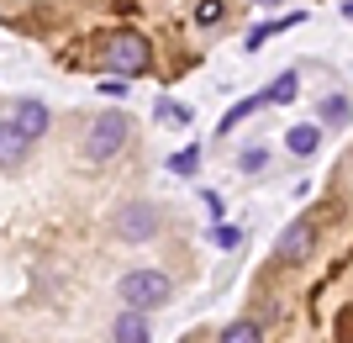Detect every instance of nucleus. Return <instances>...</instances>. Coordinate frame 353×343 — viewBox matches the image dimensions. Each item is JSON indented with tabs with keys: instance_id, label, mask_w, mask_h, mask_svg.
<instances>
[{
	"instance_id": "obj_1",
	"label": "nucleus",
	"mask_w": 353,
	"mask_h": 343,
	"mask_svg": "<svg viewBox=\"0 0 353 343\" xmlns=\"http://www.w3.org/2000/svg\"><path fill=\"white\" fill-rule=\"evenodd\" d=\"M95 63H101L105 75H148V63H153V48H148V37H137V32H111V37H101V48H95Z\"/></svg>"
},
{
	"instance_id": "obj_2",
	"label": "nucleus",
	"mask_w": 353,
	"mask_h": 343,
	"mask_svg": "<svg viewBox=\"0 0 353 343\" xmlns=\"http://www.w3.org/2000/svg\"><path fill=\"white\" fill-rule=\"evenodd\" d=\"M169 296H174V280L163 269H127L121 275V306H132V312H159V306H169Z\"/></svg>"
},
{
	"instance_id": "obj_3",
	"label": "nucleus",
	"mask_w": 353,
	"mask_h": 343,
	"mask_svg": "<svg viewBox=\"0 0 353 343\" xmlns=\"http://www.w3.org/2000/svg\"><path fill=\"white\" fill-rule=\"evenodd\" d=\"M127 137H132V121L121 117V111H105V117L90 121V133H85V164H111L121 148H127Z\"/></svg>"
},
{
	"instance_id": "obj_4",
	"label": "nucleus",
	"mask_w": 353,
	"mask_h": 343,
	"mask_svg": "<svg viewBox=\"0 0 353 343\" xmlns=\"http://www.w3.org/2000/svg\"><path fill=\"white\" fill-rule=\"evenodd\" d=\"M159 222H163L159 206L132 201V206H121V211H117V222H111V227H117V238H121V243H148L153 233H159Z\"/></svg>"
},
{
	"instance_id": "obj_5",
	"label": "nucleus",
	"mask_w": 353,
	"mask_h": 343,
	"mask_svg": "<svg viewBox=\"0 0 353 343\" xmlns=\"http://www.w3.org/2000/svg\"><path fill=\"white\" fill-rule=\"evenodd\" d=\"M311 243H316V227H311V217H295V222L280 233L274 254H280L285 264H295V259H306V254H311Z\"/></svg>"
},
{
	"instance_id": "obj_6",
	"label": "nucleus",
	"mask_w": 353,
	"mask_h": 343,
	"mask_svg": "<svg viewBox=\"0 0 353 343\" xmlns=\"http://www.w3.org/2000/svg\"><path fill=\"white\" fill-rule=\"evenodd\" d=\"M11 121H16V133H27L32 143L48 133V106L43 101H32V95H21V101H11Z\"/></svg>"
},
{
	"instance_id": "obj_7",
	"label": "nucleus",
	"mask_w": 353,
	"mask_h": 343,
	"mask_svg": "<svg viewBox=\"0 0 353 343\" xmlns=\"http://www.w3.org/2000/svg\"><path fill=\"white\" fill-rule=\"evenodd\" d=\"M27 153H32V137L16 133V121L6 117V121H0V169H21V164H27Z\"/></svg>"
},
{
	"instance_id": "obj_8",
	"label": "nucleus",
	"mask_w": 353,
	"mask_h": 343,
	"mask_svg": "<svg viewBox=\"0 0 353 343\" xmlns=\"http://www.w3.org/2000/svg\"><path fill=\"white\" fill-rule=\"evenodd\" d=\"M285 148H290L295 159H311V153L322 148V121H301V127H290V133H285Z\"/></svg>"
},
{
	"instance_id": "obj_9",
	"label": "nucleus",
	"mask_w": 353,
	"mask_h": 343,
	"mask_svg": "<svg viewBox=\"0 0 353 343\" xmlns=\"http://www.w3.org/2000/svg\"><path fill=\"white\" fill-rule=\"evenodd\" d=\"M111 338L117 343H148L153 333H148V312H132V306H121L117 328H111Z\"/></svg>"
},
{
	"instance_id": "obj_10",
	"label": "nucleus",
	"mask_w": 353,
	"mask_h": 343,
	"mask_svg": "<svg viewBox=\"0 0 353 343\" xmlns=\"http://www.w3.org/2000/svg\"><path fill=\"white\" fill-rule=\"evenodd\" d=\"M316 121H322V127H348V121H353V101H348V95H322Z\"/></svg>"
},
{
	"instance_id": "obj_11",
	"label": "nucleus",
	"mask_w": 353,
	"mask_h": 343,
	"mask_svg": "<svg viewBox=\"0 0 353 343\" xmlns=\"http://www.w3.org/2000/svg\"><path fill=\"white\" fill-rule=\"evenodd\" d=\"M259 106H269V101H264V90H259V95H248V101H237L232 111L221 117V127H216V133H221V137H227V133H237V127H243V121H248L253 111H259Z\"/></svg>"
},
{
	"instance_id": "obj_12",
	"label": "nucleus",
	"mask_w": 353,
	"mask_h": 343,
	"mask_svg": "<svg viewBox=\"0 0 353 343\" xmlns=\"http://www.w3.org/2000/svg\"><path fill=\"white\" fill-rule=\"evenodd\" d=\"M290 27H301V11L280 16V21H264V27H253V32H248V53H253V48H264L269 37H274V32H290Z\"/></svg>"
},
{
	"instance_id": "obj_13",
	"label": "nucleus",
	"mask_w": 353,
	"mask_h": 343,
	"mask_svg": "<svg viewBox=\"0 0 353 343\" xmlns=\"http://www.w3.org/2000/svg\"><path fill=\"white\" fill-rule=\"evenodd\" d=\"M295 90H301V75H295V69H285V75H274V79H269L264 101H269V106H280V101H295Z\"/></svg>"
},
{
	"instance_id": "obj_14",
	"label": "nucleus",
	"mask_w": 353,
	"mask_h": 343,
	"mask_svg": "<svg viewBox=\"0 0 353 343\" xmlns=\"http://www.w3.org/2000/svg\"><path fill=\"white\" fill-rule=\"evenodd\" d=\"M221 343H264V333H259V322L243 317V322H227V328H221Z\"/></svg>"
},
{
	"instance_id": "obj_15",
	"label": "nucleus",
	"mask_w": 353,
	"mask_h": 343,
	"mask_svg": "<svg viewBox=\"0 0 353 343\" xmlns=\"http://www.w3.org/2000/svg\"><path fill=\"white\" fill-rule=\"evenodd\" d=\"M153 111H159V121H174V127H190V117H195L185 101H163V95H159V106H153Z\"/></svg>"
},
{
	"instance_id": "obj_16",
	"label": "nucleus",
	"mask_w": 353,
	"mask_h": 343,
	"mask_svg": "<svg viewBox=\"0 0 353 343\" xmlns=\"http://www.w3.org/2000/svg\"><path fill=\"white\" fill-rule=\"evenodd\" d=\"M163 169H174L179 179H190L195 169H201V148H195V143H190V148H179L174 159H169V164H163Z\"/></svg>"
},
{
	"instance_id": "obj_17",
	"label": "nucleus",
	"mask_w": 353,
	"mask_h": 343,
	"mask_svg": "<svg viewBox=\"0 0 353 343\" xmlns=\"http://www.w3.org/2000/svg\"><path fill=\"white\" fill-rule=\"evenodd\" d=\"M264 164H269V148H259V143H253V148H243V159H237V169H243V175H259Z\"/></svg>"
},
{
	"instance_id": "obj_18",
	"label": "nucleus",
	"mask_w": 353,
	"mask_h": 343,
	"mask_svg": "<svg viewBox=\"0 0 353 343\" xmlns=\"http://www.w3.org/2000/svg\"><path fill=\"white\" fill-rule=\"evenodd\" d=\"M221 16H227V6H221V0H201V6H195V21H201V27H216Z\"/></svg>"
},
{
	"instance_id": "obj_19",
	"label": "nucleus",
	"mask_w": 353,
	"mask_h": 343,
	"mask_svg": "<svg viewBox=\"0 0 353 343\" xmlns=\"http://www.w3.org/2000/svg\"><path fill=\"white\" fill-rule=\"evenodd\" d=\"M101 90H105V95H127V90H132V85H127V75H111V79H105Z\"/></svg>"
},
{
	"instance_id": "obj_20",
	"label": "nucleus",
	"mask_w": 353,
	"mask_h": 343,
	"mask_svg": "<svg viewBox=\"0 0 353 343\" xmlns=\"http://www.w3.org/2000/svg\"><path fill=\"white\" fill-rule=\"evenodd\" d=\"M211 238H216L221 248H237V227H216V233H211Z\"/></svg>"
},
{
	"instance_id": "obj_21",
	"label": "nucleus",
	"mask_w": 353,
	"mask_h": 343,
	"mask_svg": "<svg viewBox=\"0 0 353 343\" xmlns=\"http://www.w3.org/2000/svg\"><path fill=\"white\" fill-rule=\"evenodd\" d=\"M253 6H285V0H253Z\"/></svg>"
},
{
	"instance_id": "obj_22",
	"label": "nucleus",
	"mask_w": 353,
	"mask_h": 343,
	"mask_svg": "<svg viewBox=\"0 0 353 343\" xmlns=\"http://www.w3.org/2000/svg\"><path fill=\"white\" fill-rule=\"evenodd\" d=\"M343 16H348V21H353V0H348V6H343Z\"/></svg>"
},
{
	"instance_id": "obj_23",
	"label": "nucleus",
	"mask_w": 353,
	"mask_h": 343,
	"mask_svg": "<svg viewBox=\"0 0 353 343\" xmlns=\"http://www.w3.org/2000/svg\"><path fill=\"white\" fill-rule=\"evenodd\" d=\"M179 343H190V338H179Z\"/></svg>"
}]
</instances>
